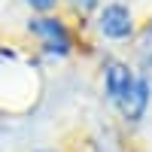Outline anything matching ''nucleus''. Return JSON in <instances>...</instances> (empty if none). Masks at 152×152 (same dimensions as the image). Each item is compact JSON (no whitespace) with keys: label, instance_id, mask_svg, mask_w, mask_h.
<instances>
[{"label":"nucleus","instance_id":"obj_3","mask_svg":"<svg viewBox=\"0 0 152 152\" xmlns=\"http://www.w3.org/2000/svg\"><path fill=\"white\" fill-rule=\"evenodd\" d=\"M146 104H149V82L146 79H134L131 88L119 97V107H122V116L137 122L146 113Z\"/></svg>","mask_w":152,"mask_h":152},{"label":"nucleus","instance_id":"obj_6","mask_svg":"<svg viewBox=\"0 0 152 152\" xmlns=\"http://www.w3.org/2000/svg\"><path fill=\"white\" fill-rule=\"evenodd\" d=\"M70 3H73L76 9H82V12H88V9H94V6H97V0H70Z\"/></svg>","mask_w":152,"mask_h":152},{"label":"nucleus","instance_id":"obj_5","mask_svg":"<svg viewBox=\"0 0 152 152\" xmlns=\"http://www.w3.org/2000/svg\"><path fill=\"white\" fill-rule=\"evenodd\" d=\"M28 3H31L34 9H40V12H49V9L55 6V0H28Z\"/></svg>","mask_w":152,"mask_h":152},{"label":"nucleus","instance_id":"obj_2","mask_svg":"<svg viewBox=\"0 0 152 152\" xmlns=\"http://www.w3.org/2000/svg\"><path fill=\"white\" fill-rule=\"evenodd\" d=\"M97 28H100L104 37H110V40H125V37H131V31H134L131 12L125 6H119V3H113V6H107L104 12H100Z\"/></svg>","mask_w":152,"mask_h":152},{"label":"nucleus","instance_id":"obj_1","mask_svg":"<svg viewBox=\"0 0 152 152\" xmlns=\"http://www.w3.org/2000/svg\"><path fill=\"white\" fill-rule=\"evenodd\" d=\"M28 28H31V34H37L43 40L46 52H52V55H67L70 52V34H67V28L61 21H55V18H34Z\"/></svg>","mask_w":152,"mask_h":152},{"label":"nucleus","instance_id":"obj_7","mask_svg":"<svg viewBox=\"0 0 152 152\" xmlns=\"http://www.w3.org/2000/svg\"><path fill=\"white\" fill-rule=\"evenodd\" d=\"M40 152H49V149H40Z\"/></svg>","mask_w":152,"mask_h":152},{"label":"nucleus","instance_id":"obj_4","mask_svg":"<svg viewBox=\"0 0 152 152\" xmlns=\"http://www.w3.org/2000/svg\"><path fill=\"white\" fill-rule=\"evenodd\" d=\"M131 82H134V76H131V70L125 67V64H119V61L107 64V91H110L113 100H119L125 91H128Z\"/></svg>","mask_w":152,"mask_h":152}]
</instances>
